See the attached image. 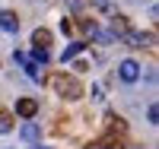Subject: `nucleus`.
<instances>
[{
	"label": "nucleus",
	"mask_w": 159,
	"mask_h": 149,
	"mask_svg": "<svg viewBox=\"0 0 159 149\" xmlns=\"http://www.w3.org/2000/svg\"><path fill=\"white\" fill-rule=\"evenodd\" d=\"M0 29L10 32V35H16L19 32V16L13 10H0Z\"/></svg>",
	"instance_id": "obj_4"
},
{
	"label": "nucleus",
	"mask_w": 159,
	"mask_h": 149,
	"mask_svg": "<svg viewBox=\"0 0 159 149\" xmlns=\"http://www.w3.org/2000/svg\"><path fill=\"white\" fill-rule=\"evenodd\" d=\"M92 149H124V146H121V140H115V137H105L102 143H96Z\"/></svg>",
	"instance_id": "obj_11"
},
{
	"label": "nucleus",
	"mask_w": 159,
	"mask_h": 149,
	"mask_svg": "<svg viewBox=\"0 0 159 149\" xmlns=\"http://www.w3.org/2000/svg\"><path fill=\"white\" fill-rule=\"evenodd\" d=\"M67 3H70L73 10H80V7H83V0H67Z\"/></svg>",
	"instance_id": "obj_15"
},
{
	"label": "nucleus",
	"mask_w": 159,
	"mask_h": 149,
	"mask_svg": "<svg viewBox=\"0 0 159 149\" xmlns=\"http://www.w3.org/2000/svg\"><path fill=\"white\" fill-rule=\"evenodd\" d=\"M35 149H51V146H35Z\"/></svg>",
	"instance_id": "obj_16"
},
{
	"label": "nucleus",
	"mask_w": 159,
	"mask_h": 149,
	"mask_svg": "<svg viewBox=\"0 0 159 149\" xmlns=\"http://www.w3.org/2000/svg\"><path fill=\"white\" fill-rule=\"evenodd\" d=\"M19 137H22L25 143H38V140H42V127H38L35 121H25L22 130H19Z\"/></svg>",
	"instance_id": "obj_6"
},
{
	"label": "nucleus",
	"mask_w": 159,
	"mask_h": 149,
	"mask_svg": "<svg viewBox=\"0 0 159 149\" xmlns=\"http://www.w3.org/2000/svg\"><path fill=\"white\" fill-rule=\"evenodd\" d=\"M83 48H86L83 42H70L67 48H64V54H61V60H64V64H67V60H73V57H76V54H80V51H83Z\"/></svg>",
	"instance_id": "obj_9"
},
{
	"label": "nucleus",
	"mask_w": 159,
	"mask_h": 149,
	"mask_svg": "<svg viewBox=\"0 0 159 149\" xmlns=\"http://www.w3.org/2000/svg\"><path fill=\"white\" fill-rule=\"evenodd\" d=\"M13 60L25 67V73H29V79H35V83H42V79H45L42 67H38V64H35V60L29 57V54H25V51H13Z\"/></svg>",
	"instance_id": "obj_2"
},
{
	"label": "nucleus",
	"mask_w": 159,
	"mask_h": 149,
	"mask_svg": "<svg viewBox=\"0 0 159 149\" xmlns=\"http://www.w3.org/2000/svg\"><path fill=\"white\" fill-rule=\"evenodd\" d=\"M124 32H130V25H127V16H111V35H124Z\"/></svg>",
	"instance_id": "obj_7"
},
{
	"label": "nucleus",
	"mask_w": 159,
	"mask_h": 149,
	"mask_svg": "<svg viewBox=\"0 0 159 149\" xmlns=\"http://www.w3.org/2000/svg\"><path fill=\"white\" fill-rule=\"evenodd\" d=\"M54 89H57V95H64V99H80L83 95V86L76 83V76H67V73H57L54 79Z\"/></svg>",
	"instance_id": "obj_1"
},
{
	"label": "nucleus",
	"mask_w": 159,
	"mask_h": 149,
	"mask_svg": "<svg viewBox=\"0 0 159 149\" xmlns=\"http://www.w3.org/2000/svg\"><path fill=\"white\" fill-rule=\"evenodd\" d=\"M32 45H35V48H48V45H51V32H48V29H35V32H32Z\"/></svg>",
	"instance_id": "obj_8"
},
{
	"label": "nucleus",
	"mask_w": 159,
	"mask_h": 149,
	"mask_svg": "<svg viewBox=\"0 0 159 149\" xmlns=\"http://www.w3.org/2000/svg\"><path fill=\"white\" fill-rule=\"evenodd\" d=\"M10 130H13V114L0 111V133H10Z\"/></svg>",
	"instance_id": "obj_12"
},
{
	"label": "nucleus",
	"mask_w": 159,
	"mask_h": 149,
	"mask_svg": "<svg viewBox=\"0 0 159 149\" xmlns=\"http://www.w3.org/2000/svg\"><path fill=\"white\" fill-rule=\"evenodd\" d=\"M92 7H99V10H108V0H92Z\"/></svg>",
	"instance_id": "obj_14"
},
{
	"label": "nucleus",
	"mask_w": 159,
	"mask_h": 149,
	"mask_svg": "<svg viewBox=\"0 0 159 149\" xmlns=\"http://www.w3.org/2000/svg\"><path fill=\"white\" fill-rule=\"evenodd\" d=\"M118 76H121L124 79V83H137V79H140V64L137 60H121V64H118Z\"/></svg>",
	"instance_id": "obj_3"
},
{
	"label": "nucleus",
	"mask_w": 159,
	"mask_h": 149,
	"mask_svg": "<svg viewBox=\"0 0 159 149\" xmlns=\"http://www.w3.org/2000/svg\"><path fill=\"white\" fill-rule=\"evenodd\" d=\"M16 114L25 117V121H32V117L38 114V102H35V99H19V102H16Z\"/></svg>",
	"instance_id": "obj_5"
},
{
	"label": "nucleus",
	"mask_w": 159,
	"mask_h": 149,
	"mask_svg": "<svg viewBox=\"0 0 159 149\" xmlns=\"http://www.w3.org/2000/svg\"><path fill=\"white\" fill-rule=\"evenodd\" d=\"M147 117H150V124H159V108H156V105L147 108Z\"/></svg>",
	"instance_id": "obj_13"
},
{
	"label": "nucleus",
	"mask_w": 159,
	"mask_h": 149,
	"mask_svg": "<svg viewBox=\"0 0 159 149\" xmlns=\"http://www.w3.org/2000/svg\"><path fill=\"white\" fill-rule=\"evenodd\" d=\"M32 60H35L38 67H45V64L51 60V54H48V48H32Z\"/></svg>",
	"instance_id": "obj_10"
}]
</instances>
